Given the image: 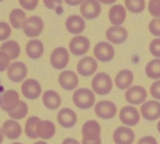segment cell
Instances as JSON below:
<instances>
[{
    "mask_svg": "<svg viewBox=\"0 0 160 144\" xmlns=\"http://www.w3.org/2000/svg\"><path fill=\"white\" fill-rule=\"evenodd\" d=\"M73 103L77 107L86 110L92 107L95 104V95L93 91L86 88L78 89L73 94Z\"/></svg>",
    "mask_w": 160,
    "mask_h": 144,
    "instance_id": "obj_1",
    "label": "cell"
},
{
    "mask_svg": "<svg viewBox=\"0 0 160 144\" xmlns=\"http://www.w3.org/2000/svg\"><path fill=\"white\" fill-rule=\"evenodd\" d=\"M113 85L110 76L104 72L96 74L92 80V88L93 92L100 95L109 94L112 91Z\"/></svg>",
    "mask_w": 160,
    "mask_h": 144,
    "instance_id": "obj_2",
    "label": "cell"
},
{
    "mask_svg": "<svg viewBox=\"0 0 160 144\" xmlns=\"http://www.w3.org/2000/svg\"><path fill=\"white\" fill-rule=\"evenodd\" d=\"M23 31L29 38H35L40 35L44 29V22L40 17L31 16L26 19L23 25Z\"/></svg>",
    "mask_w": 160,
    "mask_h": 144,
    "instance_id": "obj_3",
    "label": "cell"
},
{
    "mask_svg": "<svg viewBox=\"0 0 160 144\" xmlns=\"http://www.w3.org/2000/svg\"><path fill=\"white\" fill-rule=\"evenodd\" d=\"M95 57L101 62H109L115 56V49L107 42H99L95 45L93 49Z\"/></svg>",
    "mask_w": 160,
    "mask_h": 144,
    "instance_id": "obj_4",
    "label": "cell"
},
{
    "mask_svg": "<svg viewBox=\"0 0 160 144\" xmlns=\"http://www.w3.org/2000/svg\"><path fill=\"white\" fill-rule=\"evenodd\" d=\"M70 53L64 47H57L55 49L50 56L51 65L57 70L65 68L69 64Z\"/></svg>",
    "mask_w": 160,
    "mask_h": 144,
    "instance_id": "obj_5",
    "label": "cell"
},
{
    "mask_svg": "<svg viewBox=\"0 0 160 144\" xmlns=\"http://www.w3.org/2000/svg\"><path fill=\"white\" fill-rule=\"evenodd\" d=\"M148 96L146 89L141 85H133L125 92V99L130 104L139 105L145 102Z\"/></svg>",
    "mask_w": 160,
    "mask_h": 144,
    "instance_id": "obj_6",
    "label": "cell"
},
{
    "mask_svg": "<svg viewBox=\"0 0 160 144\" xmlns=\"http://www.w3.org/2000/svg\"><path fill=\"white\" fill-rule=\"evenodd\" d=\"M102 6L98 0H84L81 4L80 12L87 20H93L100 15Z\"/></svg>",
    "mask_w": 160,
    "mask_h": 144,
    "instance_id": "obj_7",
    "label": "cell"
},
{
    "mask_svg": "<svg viewBox=\"0 0 160 144\" xmlns=\"http://www.w3.org/2000/svg\"><path fill=\"white\" fill-rule=\"evenodd\" d=\"M90 45V41L87 37L77 35L70 40L69 43V49L70 53L75 56H83L88 52Z\"/></svg>",
    "mask_w": 160,
    "mask_h": 144,
    "instance_id": "obj_8",
    "label": "cell"
},
{
    "mask_svg": "<svg viewBox=\"0 0 160 144\" xmlns=\"http://www.w3.org/2000/svg\"><path fill=\"white\" fill-rule=\"evenodd\" d=\"M20 95L15 90L6 91L0 98V107L5 112L9 113L16 109L20 103Z\"/></svg>",
    "mask_w": 160,
    "mask_h": 144,
    "instance_id": "obj_9",
    "label": "cell"
},
{
    "mask_svg": "<svg viewBox=\"0 0 160 144\" xmlns=\"http://www.w3.org/2000/svg\"><path fill=\"white\" fill-rule=\"evenodd\" d=\"M98 117L102 119H111L117 114V107L109 100H101L95 104L94 108Z\"/></svg>",
    "mask_w": 160,
    "mask_h": 144,
    "instance_id": "obj_10",
    "label": "cell"
},
{
    "mask_svg": "<svg viewBox=\"0 0 160 144\" xmlns=\"http://www.w3.org/2000/svg\"><path fill=\"white\" fill-rule=\"evenodd\" d=\"M120 121L128 126H134L140 121L141 116L138 111L132 106H125L121 108L119 114Z\"/></svg>",
    "mask_w": 160,
    "mask_h": 144,
    "instance_id": "obj_11",
    "label": "cell"
},
{
    "mask_svg": "<svg viewBox=\"0 0 160 144\" xmlns=\"http://www.w3.org/2000/svg\"><path fill=\"white\" fill-rule=\"evenodd\" d=\"M21 92L25 98L35 100L42 94V86L35 79H26L21 85Z\"/></svg>",
    "mask_w": 160,
    "mask_h": 144,
    "instance_id": "obj_12",
    "label": "cell"
},
{
    "mask_svg": "<svg viewBox=\"0 0 160 144\" xmlns=\"http://www.w3.org/2000/svg\"><path fill=\"white\" fill-rule=\"evenodd\" d=\"M140 111L145 120H157L160 117V103L156 100H148L141 106Z\"/></svg>",
    "mask_w": 160,
    "mask_h": 144,
    "instance_id": "obj_13",
    "label": "cell"
},
{
    "mask_svg": "<svg viewBox=\"0 0 160 144\" xmlns=\"http://www.w3.org/2000/svg\"><path fill=\"white\" fill-rule=\"evenodd\" d=\"M98 68V63L92 56H84L81 59L77 65V70L79 75L84 77L93 75Z\"/></svg>",
    "mask_w": 160,
    "mask_h": 144,
    "instance_id": "obj_14",
    "label": "cell"
},
{
    "mask_svg": "<svg viewBox=\"0 0 160 144\" xmlns=\"http://www.w3.org/2000/svg\"><path fill=\"white\" fill-rule=\"evenodd\" d=\"M112 138L116 144H133L135 139V135L131 128L120 126L115 129Z\"/></svg>",
    "mask_w": 160,
    "mask_h": 144,
    "instance_id": "obj_15",
    "label": "cell"
},
{
    "mask_svg": "<svg viewBox=\"0 0 160 144\" xmlns=\"http://www.w3.org/2000/svg\"><path fill=\"white\" fill-rule=\"evenodd\" d=\"M28 75V68L23 62L16 61L10 64L7 70V76L13 82H20L24 80Z\"/></svg>",
    "mask_w": 160,
    "mask_h": 144,
    "instance_id": "obj_16",
    "label": "cell"
},
{
    "mask_svg": "<svg viewBox=\"0 0 160 144\" xmlns=\"http://www.w3.org/2000/svg\"><path fill=\"white\" fill-rule=\"evenodd\" d=\"M59 85L67 91H72L77 88L79 83L78 75L73 70H64L62 71L58 78Z\"/></svg>",
    "mask_w": 160,
    "mask_h": 144,
    "instance_id": "obj_17",
    "label": "cell"
},
{
    "mask_svg": "<svg viewBox=\"0 0 160 144\" xmlns=\"http://www.w3.org/2000/svg\"><path fill=\"white\" fill-rule=\"evenodd\" d=\"M83 139L85 140H97L101 135V126L96 121H87L82 127Z\"/></svg>",
    "mask_w": 160,
    "mask_h": 144,
    "instance_id": "obj_18",
    "label": "cell"
},
{
    "mask_svg": "<svg viewBox=\"0 0 160 144\" xmlns=\"http://www.w3.org/2000/svg\"><path fill=\"white\" fill-rule=\"evenodd\" d=\"M106 37L108 41L113 44H121L127 40L128 37V31L121 26L109 27L106 32Z\"/></svg>",
    "mask_w": 160,
    "mask_h": 144,
    "instance_id": "obj_19",
    "label": "cell"
},
{
    "mask_svg": "<svg viewBox=\"0 0 160 144\" xmlns=\"http://www.w3.org/2000/svg\"><path fill=\"white\" fill-rule=\"evenodd\" d=\"M78 121L77 114L73 110L62 108L58 112L57 121L59 125L65 128H70L74 126Z\"/></svg>",
    "mask_w": 160,
    "mask_h": 144,
    "instance_id": "obj_20",
    "label": "cell"
},
{
    "mask_svg": "<svg viewBox=\"0 0 160 144\" xmlns=\"http://www.w3.org/2000/svg\"><path fill=\"white\" fill-rule=\"evenodd\" d=\"M66 28L73 34H80L85 29V21L78 15H71L68 17L65 22Z\"/></svg>",
    "mask_w": 160,
    "mask_h": 144,
    "instance_id": "obj_21",
    "label": "cell"
},
{
    "mask_svg": "<svg viewBox=\"0 0 160 144\" xmlns=\"http://www.w3.org/2000/svg\"><path fill=\"white\" fill-rule=\"evenodd\" d=\"M36 133L38 138L42 139H50L56 133V126L54 123L50 121L41 120L36 127Z\"/></svg>",
    "mask_w": 160,
    "mask_h": 144,
    "instance_id": "obj_22",
    "label": "cell"
},
{
    "mask_svg": "<svg viewBox=\"0 0 160 144\" xmlns=\"http://www.w3.org/2000/svg\"><path fill=\"white\" fill-rule=\"evenodd\" d=\"M127 11L124 6L120 4L112 6L109 11V19L114 26H120L126 20Z\"/></svg>",
    "mask_w": 160,
    "mask_h": 144,
    "instance_id": "obj_23",
    "label": "cell"
},
{
    "mask_svg": "<svg viewBox=\"0 0 160 144\" xmlns=\"http://www.w3.org/2000/svg\"><path fill=\"white\" fill-rule=\"evenodd\" d=\"M3 135L9 139H17L22 133L20 124L13 120H7L3 123L2 128Z\"/></svg>",
    "mask_w": 160,
    "mask_h": 144,
    "instance_id": "obj_24",
    "label": "cell"
},
{
    "mask_svg": "<svg viewBox=\"0 0 160 144\" xmlns=\"http://www.w3.org/2000/svg\"><path fill=\"white\" fill-rule=\"evenodd\" d=\"M134 81V74L130 70H122L116 75L115 85L120 90H124L131 87Z\"/></svg>",
    "mask_w": 160,
    "mask_h": 144,
    "instance_id": "obj_25",
    "label": "cell"
},
{
    "mask_svg": "<svg viewBox=\"0 0 160 144\" xmlns=\"http://www.w3.org/2000/svg\"><path fill=\"white\" fill-rule=\"evenodd\" d=\"M26 54L30 59H37L40 58L44 53V44L38 39H32L27 43Z\"/></svg>",
    "mask_w": 160,
    "mask_h": 144,
    "instance_id": "obj_26",
    "label": "cell"
},
{
    "mask_svg": "<svg viewBox=\"0 0 160 144\" xmlns=\"http://www.w3.org/2000/svg\"><path fill=\"white\" fill-rule=\"evenodd\" d=\"M43 104L49 110H56L60 106L62 100L56 91L47 90L42 95Z\"/></svg>",
    "mask_w": 160,
    "mask_h": 144,
    "instance_id": "obj_27",
    "label": "cell"
},
{
    "mask_svg": "<svg viewBox=\"0 0 160 144\" xmlns=\"http://www.w3.org/2000/svg\"><path fill=\"white\" fill-rule=\"evenodd\" d=\"M0 51L7 53L11 59H16L20 54V46L16 41H7L0 45Z\"/></svg>",
    "mask_w": 160,
    "mask_h": 144,
    "instance_id": "obj_28",
    "label": "cell"
},
{
    "mask_svg": "<svg viewBox=\"0 0 160 144\" xmlns=\"http://www.w3.org/2000/svg\"><path fill=\"white\" fill-rule=\"evenodd\" d=\"M26 13L20 9H14L9 13V20L12 28L20 29L23 28L24 21L26 20Z\"/></svg>",
    "mask_w": 160,
    "mask_h": 144,
    "instance_id": "obj_29",
    "label": "cell"
},
{
    "mask_svg": "<svg viewBox=\"0 0 160 144\" xmlns=\"http://www.w3.org/2000/svg\"><path fill=\"white\" fill-rule=\"evenodd\" d=\"M147 77L152 80L160 79V59H154L148 63L145 67Z\"/></svg>",
    "mask_w": 160,
    "mask_h": 144,
    "instance_id": "obj_30",
    "label": "cell"
},
{
    "mask_svg": "<svg viewBox=\"0 0 160 144\" xmlns=\"http://www.w3.org/2000/svg\"><path fill=\"white\" fill-rule=\"evenodd\" d=\"M41 119L38 117L36 116H31V117H28V120L26 121L24 126V131L25 134L28 138L31 139H36L38 137L37 133H36V127H37L38 124Z\"/></svg>",
    "mask_w": 160,
    "mask_h": 144,
    "instance_id": "obj_31",
    "label": "cell"
},
{
    "mask_svg": "<svg viewBox=\"0 0 160 144\" xmlns=\"http://www.w3.org/2000/svg\"><path fill=\"white\" fill-rule=\"evenodd\" d=\"M28 113V106L25 102L20 100L18 106L11 112L8 113L9 116L15 120H20V119L23 118L27 116Z\"/></svg>",
    "mask_w": 160,
    "mask_h": 144,
    "instance_id": "obj_32",
    "label": "cell"
},
{
    "mask_svg": "<svg viewBox=\"0 0 160 144\" xmlns=\"http://www.w3.org/2000/svg\"><path fill=\"white\" fill-rule=\"evenodd\" d=\"M125 6L133 13H140L145 9V0H125Z\"/></svg>",
    "mask_w": 160,
    "mask_h": 144,
    "instance_id": "obj_33",
    "label": "cell"
},
{
    "mask_svg": "<svg viewBox=\"0 0 160 144\" xmlns=\"http://www.w3.org/2000/svg\"><path fill=\"white\" fill-rule=\"evenodd\" d=\"M148 9L152 17H160V0H149Z\"/></svg>",
    "mask_w": 160,
    "mask_h": 144,
    "instance_id": "obj_34",
    "label": "cell"
},
{
    "mask_svg": "<svg viewBox=\"0 0 160 144\" xmlns=\"http://www.w3.org/2000/svg\"><path fill=\"white\" fill-rule=\"evenodd\" d=\"M148 29L152 34L160 37V17H156L150 21Z\"/></svg>",
    "mask_w": 160,
    "mask_h": 144,
    "instance_id": "obj_35",
    "label": "cell"
},
{
    "mask_svg": "<svg viewBox=\"0 0 160 144\" xmlns=\"http://www.w3.org/2000/svg\"><path fill=\"white\" fill-rule=\"evenodd\" d=\"M11 28L9 23L6 22H0V41H5L11 34Z\"/></svg>",
    "mask_w": 160,
    "mask_h": 144,
    "instance_id": "obj_36",
    "label": "cell"
},
{
    "mask_svg": "<svg viewBox=\"0 0 160 144\" xmlns=\"http://www.w3.org/2000/svg\"><path fill=\"white\" fill-rule=\"evenodd\" d=\"M149 52L153 56L160 58V39H155L150 42Z\"/></svg>",
    "mask_w": 160,
    "mask_h": 144,
    "instance_id": "obj_37",
    "label": "cell"
},
{
    "mask_svg": "<svg viewBox=\"0 0 160 144\" xmlns=\"http://www.w3.org/2000/svg\"><path fill=\"white\" fill-rule=\"evenodd\" d=\"M10 57L7 53L0 51V72H2L9 68L10 66Z\"/></svg>",
    "mask_w": 160,
    "mask_h": 144,
    "instance_id": "obj_38",
    "label": "cell"
},
{
    "mask_svg": "<svg viewBox=\"0 0 160 144\" xmlns=\"http://www.w3.org/2000/svg\"><path fill=\"white\" fill-rule=\"evenodd\" d=\"M22 8L28 11L34 10L38 5V0H18Z\"/></svg>",
    "mask_w": 160,
    "mask_h": 144,
    "instance_id": "obj_39",
    "label": "cell"
},
{
    "mask_svg": "<svg viewBox=\"0 0 160 144\" xmlns=\"http://www.w3.org/2000/svg\"><path fill=\"white\" fill-rule=\"evenodd\" d=\"M149 92L153 98L160 100V79L157 80L151 85Z\"/></svg>",
    "mask_w": 160,
    "mask_h": 144,
    "instance_id": "obj_40",
    "label": "cell"
},
{
    "mask_svg": "<svg viewBox=\"0 0 160 144\" xmlns=\"http://www.w3.org/2000/svg\"><path fill=\"white\" fill-rule=\"evenodd\" d=\"M62 0H43V3L48 9H55L57 6H60Z\"/></svg>",
    "mask_w": 160,
    "mask_h": 144,
    "instance_id": "obj_41",
    "label": "cell"
},
{
    "mask_svg": "<svg viewBox=\"0 0 160 144\" xmlns=\"http://www.w3.org/2000/svg\"><path fill=\"white\" fill-rule=\"evenodd\" d=\"M137 144H158L157 140L153 136H145L142 137L138 141Z\"/></svg>",
    "mask_w": 160,
    "mask_h": 144,
    "instance_id": "obj_42",
    "label": "cell"
},
{
    "mask_svg": "<svg viewBox=\"0 0 160 144\" xmlns=\"http://www.w3.org/2000/svg\"><path fill=\"white\" fill-rule=\"evenodd\" d=\"M64 1H65V3H67V4H68L69 6H75L81 4L84 0H64Z\"/></svg>",
    "mask_w": 160,
    "mask_h": 144,
    "instance_id": "obj_43",
    "label": "cell"
},
{
    "mask_svg": "<svg viewBox=\"0 0 160 144\" xmlns=\"http://www.w3.org/2000/svg\"><path fill=\"white\" fill-rule=\"evenodd\" d=\"M62 144H81L77 139H73V138H67L62 141Z\"/></svg>",
    "mask_w": 160,
    "mask_h": 144,
    "instance_id": "obj_44",
    "label": "cell"
},
{
    "mask_svg": "<svg viewBox=\"0 0 160 144\" xmlns=\"http://www.w3.org/2000/svg\"><path fill=\"white\" fill-rule=\"evenodd\" d=\"M82 144H102L101 139H98L97 140H85L82 139Z\"/></svg>",
    "mask_w": 160,
    "mask_h": 144,
    "instance_id": "obj_45",
    "label": "cell"
},
{
    "mask_svg": "<svg viewBox=\"0 0 160 144\" xmlns=\"http://www.w3.org/2000/svg\"><path fill=\"white\" fill-rule=\"evenodd\" d=\"M99 3H103V4H106V5H110L112 4V3H116L117 0H98Z\"/></svg>",
    "mask_w": 160,
    "mask_h": 144,
    "instance_id": "obj_46",
    "label": "cell"
},
{
    "mask_svg": "<svg viewBox=\"0 0 160 144\" xmlns=\"http://www.w3.org/2000/svg\"><path fill=\"white\" fill-rule=\"evenodd\" d=\"M3 136H4V135H3L2 131V128H0V144H1L2 142L3 139H4V137H3Z\"/></svg>",
    "mask_w": 160,
    "mask_h": 144,
    "instance_id": "obj_47",
    "label": "cell"
},
{
    "mask_svg": "<svg viewBox=\"0 0 160 144\" xmlns=\"http://www.w3.org/2000/svg\"><path fill=\"white\" fill-rule=\"evenodd\" d=\"M34 144H48V143H47V142H44V141L40 140V141H37V142H34Z\"/></svg>",
    "mask_w": 160,
    "mask_h": 144,
    "instance_id": "obj_48",
    "label": "cell"
},
{
    "mask_svg": "<svg viewBox=\"0 0 160 144\" xmlns=\"http://www.w3.org/2000/svg\"><path fill=\"white\" fill-rule=\"evenodd\" d=\"M157 129H158V131H159V132L160 133V121L158 122V124H157Z\"/></svg>",
    "mask_w": 160,
    "mask_h": 144,
    "instance_id": "obj_49",
    "label": "cell"
},
{
    "mask_svg": "<svg viewBox=\"0 0 160 144\" xmlns=\"http://www.w3.org/2000/svg\"><path fill=\"white\" fill-rule=\"evenodd\" d=\"M12 144H23V143H21V142H13V143Z\"/></svg>",
    "mask_w": 160,
    "mask_h": 144,
    "instance_id": "obj_50",
    "label": "cell"
},
{
    "mask_svg": "<svg viewBox=\"0 0 160 144\" xmlns=\"http://www.w3.org/2000/svg\"><path fill=\"white\" fill-rule=\"evenodd\" d=\"M3 1V0H0V3H1V2H2Z\"/></svg>",
    "mask_w": 160,
    "mask_h": 144,
    "instance_id": "obj_51",
    "label": "cell"
}]
</instances>
